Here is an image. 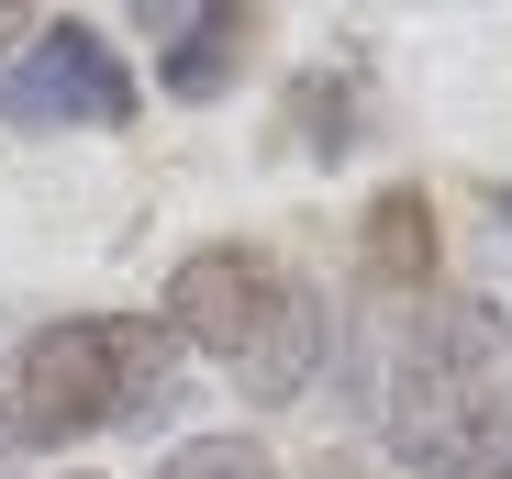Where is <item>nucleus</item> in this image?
I'll use <instances>...</instances> for the list:
<instances>
[{
  "mask_svg": "<svg viewBox=\"0 0 512 479\" xmlns=\"http://www.w3.org/2000/svg\"><path fill=\"white\" fill-rule=\"evenodd\" d=\"M323 357H334V301H323L312 279H279L268 324H256L223 368H234V390H245V402H301V390L323 379Z\"/></svg>",
  "mask_w": 512,
  "mask_h": 479,
  "instance_id": "39448f33",
  "label": "nucleus"
},
{
  "mask_svg": "<svg viewBox=\"0 0 512 479\" xmlns=\"http://www.w3.org/2000/svg\"><path fill=\"white\" fill-rule=\"evenodd\" d=\"M0 123L12 134H123L134 123V67L90 23H34L23 56L0 67Z\"/></svg>",
  "mask_w": 512,
  "mask_h": 479,
  "instance_id": "7ed1b4c3",
  "label": "nucleus"
},
{
  "mask_svg": "<svg viewBox=\"0 0 512 479\" xmlns=\"http://www.w3.org/2000/svg\"><path fill=\"white\" fill-rule=\"evenodd\" d=\"M357 257H368L379 290H423V279H435V201H423L412 179H390L368 201V223H357Z\"/></svg>",
  "mask_w": 512,
  "mask_h": 479,
  "instance_id": "0eeeda50",
  "label": "nucleus"
},
{
  "mask_svg": "<svg viewBox=\"0 0 512 479\" xmlns=\"http://www.w3.org/2000/svg\"><path fill=\"white\" fill-rule=\"evenodd\" d=\"M123 12H134V34H156V45H167V34H179V12H190V0H123Z\"/></svg>",
  "mask_w": 512,
  "mask_h": 479,
  "instance_id": "9b49d317",
  "label": "nucleus"
},
{
  "mask_svg": "<svg viewBox=\"0 0 512 479\" xmlns=\"http://www.w3.org/2000/svg\"><path fill=\"white\" fill-rule=\"evenodd\" d=\"M279 257L268 246H201V257H179V279H167V312L156 324L179 335V346H201V357H234L256 324H268V301H279Z\"/></svg>",
  "mask_w": 512,
  "mask_h": 479,
  "instance_id": "20e7f679",
  "label": "nucleus"
},
{
  "mask_svg": "<svg viewBox=\"0 0 512 479\" xmlns=\"http://www.w3.org/2000/svg\"><path fill=\"white\" fill-rule=\"evenodd\" d=\"M156 479H279V457L256 446V435H190Z\"/></svg>",
  "mask_w": 512,
  "mask_h": 479,
  "instance_id": "6e6552de",
  "label": "nucleus"
},
{
  "mask_svg": "<svg viewBox=\"0 0 512 479\" xmlns=\"http://www.w3.org/2000/svg\"><path fill=\"white\" fill-rule=\"evenodd\" d=\"M390 446L423 479H512V312L490 290H446L401 324Z\"/></svg>",
  "mask_w": 512,
  "mask_h": 479,
  "instance_id": "f257e3e1",
  "label": "nucleus"
},
{
  "mask_svg": "<svg viewBox=\"0 0 512 479\" xmlns=\"http://www.w3.org/2000/svg\"><path fill=\"white\" fill-rule=\"evenodd\" d=\"M290 123L312 134V156H334V145L357 134V90H346V78H312V90L290 101Z\"/></svg>",
  "mask_w": 512,
  "mask_h": 479,
  "instance_id": "1a4fd4ad",
  "label": "nucleus"
},
{
  "mask_svg": "<svg viewBox=\"0 0 512 479\" xmlns=\"http://www.w3.org/2000/svg\"><path fill=\"white\" fill-rule=\"evenodd\" d=\"M34 23H45V0H0V67L23 56V34H34Z\"/></svg>",
  "mask_w": 512,
  "mask_h": 479,
  "instance_id": "9d476101",
  "label": "nucleus"
},
{
  "mask_svg": "<svg viewBox=\"0 0 512 479\" xmlns=\"http://www.w3.org/2000/svg\"><path fill=\"white\" fill-rule=\"evenodd\" d=\"M23 457V424H12V402H0V468H12Z\"/></svg>",
  "mask_w": 512,
  "mask_h": 479,
  "instance_id": "f8f14e48",
  "label": "nucleus"
},
{
  "mask_svg": "<svg viewBox=\"0 0 512 479\" xmlns=\"http://www.w3.org/2000/svg\"><path fill=\"white\" fill-rule=\"evenodd\" d=\"M167 379H179V335L156 312H67L23 346V390H12V424L34 435H90L112 413H156Z\"/></svg>",
  "mask_w": 512,
  "mask_h": 479,
  "instance_id": "f03ea898",
  "label": "nucleus"
},
{
  "mask_svg": "<svg viewBox=\"0 0 512 479\" xmlns=\"http://www.w3.org/2000/svg\"><path fill=\"white\" fill-rule=\"evenodd\" d=\"M490 212H501V223H512V179H501V190H490Z\"/></svg>",
  "mask_w": 512,
  "mask_h": 479,
  "instance_id": "ddd939ff",
  "label": "nucleus"
},
{
  "mask_svg": "<svg viewBox=\"0 0 512 479\" xmlns=\"http://www.w3.org/2000/svg\"><path fill=\"white\" fill-rule=\"evenodd\" d=\"M245 45H256V0H190L179 34L156 45V90L167 101H223V78L245 67Z\"/></svg>",
  "mask_w": 512,
  "mask_h": 479,
  "instance_id": "423d86ee",
  "label": "nucleus"
}]
</instances>
